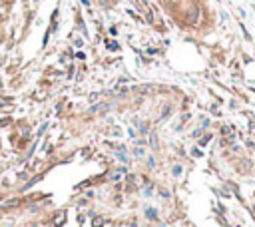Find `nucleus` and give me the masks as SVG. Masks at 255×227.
<instances>
[{
    "mask_svg": "<svg viewBox=\"0 0 255 227\" xmlns=\"http://www.w3.org/2000/svg\"><path fill=\"white\" fill-rule=\"evenodd\" d=\"M148 217H152V219L158 217V215H155V209H148Z\"/></svg>",
    "mask_w": 255,
    "mask_h": 227,
    "instance_id": "6",
    "label": "nucleus"
},
{
    "mask_svg": "<svg viewBox=\"0 0 255 227\" xmlns=\"http://www.w3.org/2000/svg\"><path fill=\"white\" fill-rule=\"evenodd\" d=\"M20 203H22V201H20L18 197H14V199H8V201H4V203H2V205H4L6 209H12V207H18Z\"/></svg>",
    "mask_w": 255,
    "mask_h": 227,
    "instance_id": "1",
    "label": "nucleus"
},
{
    "mask_svg": "<svg viewBox=\"0 0 255 227\" xmlns=\"http://www.w3.org/2000/svg\"><path fill=\"white\" fill-rule=\"evenodd\" d=\"M64 219H66V213H60V215H58V219H56V225H62V223H64Z\"/></svg>",
    "mask_w": 255,
    "mask_h": 227,
    "instance_id": "3",
    "label": "nucleus"
},
{
    "mask_svg": "<svg viewBox=\"0 0 255 227\" xmlns=\"http://www.w3.org/2000/svg\"><path fill=\"white\" fill-rule=\"evenodd\" d=\"M148 166H149V167L155 166V160H154V157H149V160H148Z\"/></svg>",
    "mask_w": 255,
    "mask_h": 227,
    "instance_id": "8",
    "label": "nucleus"
},
{
    "mask_svg": "<svg viewBox=\"0 0 255 227\" xmlns=\"http://www.w3.org/2000/svg\"><path fill=\"white\" fill-rule=\"evenodd\" d=\"M173 173H175V175H179V173H181V167H179V166H175V167H173Z\"/></svg>",
    "mask_w": 255,
    "mask_h": 227,
    "instance_id": "9",
    "label": "nucleus"
},
{
    "mask_svg": "<svg viewBox=\"0 0 255 227\" xmlns=\"http://www.w3.org/2000/svg\"><path fill=\"white\" fill-rule=\"evenodd\" d=\"M112 104H102V106H94V108H90V113H96V112H106V110H110Z\"/></svg>",
    "mask_w": 255,
    "mask_h": 227,
    "instance_id": "2",
    "label": "nucleus"
},
{
    "mask_svg": "<svg viewBox=\"0 0 255 227\" xmlns=\"http://www.w3.org/2000/svg\"><path fill=\"white\" fill-rule=\"evenodd\" d=\"M8 104V98H0V108H2V106H6Z\"/></svg>",
    "mask_w": 255,
    "mask_h": 227,
    "instance_id": "7",
    "label": "nucleus"
},
{
    "mask_svg": "<svg viewBox=\"0 0 255 227\" xmlns=\"http://www.w3.org/2000/svg\"><path fill=\"white\" fill-rule=\"evenodd\" d=\"M134 153H136L138 157H142V156L145 153V150H144V147H138V150H134Z\"/></svg>",
    "mask_w": 255,
    "mask_h": 227,
    "instance_id": "5",
    "label": "nucleus"
},
{
    "mask_svg": "<svg viewBox=\"0 0 255 227\" xmlns=\"http://www.w3.org/2000/svg\"><path fill=\"white\" fill-rule=\"evenodd\" d=\"M122 175H124V171H118V173H112V181H120Z\"/></svg>",
    "mask_w": 255,
    "mask_h": 227,
    "instance_id": "4",
    "label": "nucleus"
}]
</instances>
